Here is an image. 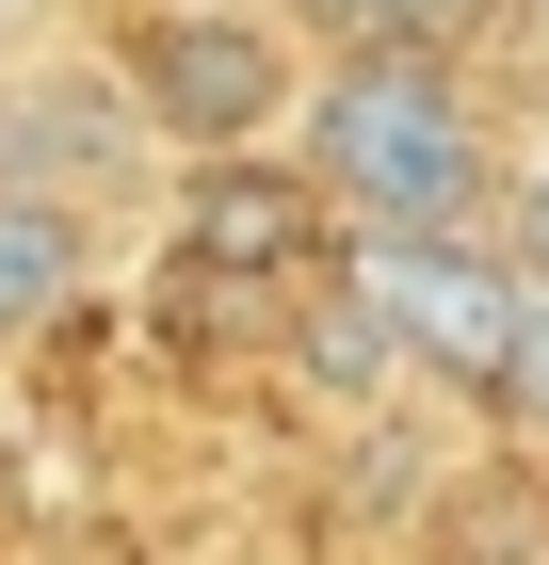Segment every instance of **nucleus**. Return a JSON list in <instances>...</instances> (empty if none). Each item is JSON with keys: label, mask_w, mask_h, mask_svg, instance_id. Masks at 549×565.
I'll return each mask as SVG.
<instances>
[{"label": "nucleus", "mask_w": 549, "mask_h": 565, "mask_svg": "<svg viewBox=\"0 0 549 565\" xmlns=\"http://www.w3.org/2000/svg\"><path fill=\"white\" fill-rule=\"evenodd\" d=\"M502 436H549V275H517V355H502Z\"/></svg>", "instance_id": "obj_6"}, {"label": "nucleus", "mask_w": 549, "mask_h": 565, "mask_svg": "<svg viewBox=\"0 0 549 565\" xmlns=\"http://www.w3.org/2000/svg\"><path fill=\"white\" fill-rule=\"evenodd\" d=\"M178 243H194L211 275H324V194H307V178H275V162L243 146V162H194Z\"/></svg>", "instance_id": "obj_4"}, {"label": "nucleus", "mask_w": 549, "mask_h": 565, "mask_svg": "<svg viewBox=\"0 0 549 565\" xmlns=\"http://www.w3.org/2000/svg\"><path fill=\"white\" fill-rule=\"evenodd\" d=\"M0 17H17V0H0Z\"/></svg>", "instance_id": "obj_7"}, {"label": "nucleus", "mask_w": 549, "mask_h": 565, "mask_svg": "<svg viewBox=\"0 0 549 565\" xmlns=\"http://www.w3.org/2000/svg\"><path fill=\"white\" fill-rule=\"evenodd\" d=\"M129 97H146V130H162V146L243 162V146L292 114V49L258 33V17H226V0H178V17L129 33Z\"/></svg>", "instance_id": "obj_3"}, {"label": "nucleus", "mask_w": 549, "mask_h": 565, "mask_svg": "<svg viewBox=\"0 0 549 565\" xmlns=\"http://www.w3.org/2000/svg\"><path fill=\"white\" fill-rule=\"evenodd\" d=\"M356 323H372L388 355H421L436 388H502V355H517V259H485V243H356Z\"/></svg>", "instance_id": "obj_2"}, {"label": "nucleus", "mask_w": 549, "mask_h": 565, "mask_svg": "<svg viewBox=\"0 0 549 565\" xmlns=\"http://www.w3.org/2000/svg\"><path fill=\"white\" fill-rule=\"evenodd\" d=\"M307 194L356 211L372 243H468V211H485V114H468V82L436 49H404V33L339 49L307 82Z\"/></svg>", "instance_id": "obj_1"}, {"label": "nucleus", "mask_w": 549, "mask_h": 565, "mask_svg": "<svg viewBox=\"0 0 549 565\" xmlns=\"http://www.w3.org/2000/svg\"><path fill=\"white\" fill-rule=\"evenodd\" d=\"M65 291H82V211L33 194V178H0V340L65 323Z\"/></svg>", "instance_id": "obj_5"}]
</instances>
